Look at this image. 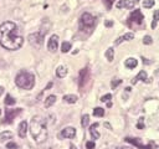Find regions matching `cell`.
<instances>
[{
  "instance_id": "4dcf8cb0",
  "label": "cell",
  "mask_w": 159,
  "mask_h": 149,
  "mask_svg": "<svg viewBox=\"0 0 159 149\" xmlns=\"http://www.w3.org/2000/svg\"><path fill=\"white\" fill-rule=\"evenodd\" d=\"M6 149H18V144L14 142H9L6 143Z\"/></svg>"
},
{
  "instance_id": "52a82bcc",
  "label": "cell",
  "mask_w": 159,
  "mask_h": 149,
  "mask_svg": "<svg viewBox=\"0 0 159 149\" xmlns=\"http://www.w3.org/2000/svg\"><path fill=\"white\" fill-rule=\"evenodd\" d=\"M90 80V71L88 69H82L80 71V80H78V86H80V91H85V87H86V83Z\"/></svg>"
},
{
  "instance_id": "277c9868",
  "label": "cell",
  "mask_w": 159,
  "mask_h": 149,
  "mask_svg": "<svg viewBox=\"0 0 159 149\" xmlns=\"http://www.w3.org/2000/svg\"><path fill=\"white\" fill-rule=\"evenodd\" d=\"M96 25V18L90 13H83L80 18V30L81 31H88V34L93 30Z\"/></svg>"
},
{
  "instance_id": "d6a6232c",
  "label": "cell",
  "mask_w": 159,
  "mask_h": 149,
  "mask_svg": "<svg viewBox=\"0 0 159 149\" xmlns=\"http://www.w3.org/2000/svg\"><path fill=\"white\" fill-rule=\"evenodd\" d=\"M13 137V133H10V132H3L1 133V138L5 139V138H11Z\"/></svg>"
},
{
  "instance_id": "30bf717a",
  "label": "cell",
  "mask_w": 159,
  "mask_h": 149,
  "mask_svg": "<svg viewBox=\"0 0 159 149\" xmlns=\"http://www.w3.org/2000/svg\"><path fill=\"white\" fill-rule=\"evenodd\" d=\"M60 137L61 138H75L76 137V129H75L73 127H66L62 129V132L60 133Z\"/></svg>"
},
{
  "instance_id": "ba28073f",
  "label": "cell",
  "mask_w": 159,
  "mask_h": 149,
  "mask_svg": "<svg viewBox=\"0 0 159 149\" xmlns=\"http://www.w3.org/2000/svg\"><path fill=\"white\" fill-rule=\"evenodd\" d=\"M21 108H15V110H6L5 111V119L3 121L4 124H10L13 123L14 118L18 115L19 113H21Z\"/></svg>"
},
{
  "instance_id": "5b68a950",
  "label": "cell",
  "mask_w": 159,
  "mask_h": 149,
  "mask_svg": "<svg viewBox=\"0 0 159 149\" xmlns=\"http://www.w3.org/2000/svg\"><path fill=\"white\" fill-rule=\"evenodd\" d=\"M143 19L144 16L142 14L140 10L136 9L131 15H129V19H128V25L131 28H134V26H140L142 24H143Z\"/></svg>"
},
{
  "instance_id": "ffe728a7",
  "label": "cell",
  "mask_w": 159,
  "mask_h": 149,
  "mask_svg": "<svg viewBox=\"0 0 159 149\" xmlns=\"http://www.w3.org/2000/svg\"><path fill=\"white\" fill-rule=\"evenodd\" d=\"M55 102H56V96H54V95L49 96L46 98V101H45V107H46V108H50V107H51Z\"/></svg>"
},
{
  "instance_id": "836d02e7",
  "label": "cell",
  "mask_w": 159,
  "mask_h": 149,
  "mask_svg": "<svg viewBox=\"0 0 159 149\" xmlns=\"http://www.w3.org/2000/svg\"><path fill=\"white\" fill-rule=\"evenodd\" d=\"M95 147H96L95 142H87L86 143V148L87 149H95Z\"/></svg>"
},
{
  "instance_id": "cb8c5ba5",
  "label": "cell",
  "mask_w": 159,
  "mask_h": 149,
  "mask_svg": "<svg viewBox=\"0 0 159 149\" xmlns=\"http://www.w3.org/2000/svg\"><path fill=\"white\" fill-rule=\"evenodd\" d=\"M93 115H96V117H103V115H105V110L101 108V107H96V108L93 110Z\"/></svg>"
},
{
  "instance_id": "8fae6325",
  "label": "cell",
  "mask_w": 159,
  "mask_h": 149,
  "mask_svg": "<svg viewBox=\"0 0 159 149\" xmlns=\"http://www.w3.org/2000/svg\"><path fill=\"white\" fill-rule=\"evenodd\" d=\"M57 46H58V36H57V35H52L51 37H50L49 42H47V48H49V51L55 52L56 50H57Z\"/></svg>"
},
{
  "instance_id": "74e56055",
  "label": "cell",
  "mask_w": 159,
  "mask_h": 149,
  "mask_svg": "<svg viewBox=\"0 0 159 149\" xmlns=\"http://www.w3.org/2000/svg\"><path fill=\"white\" fill-rule=\"evenodd\" d=\"M4 93V87H1V86H0V96H1Z\"/></svg>"
},
{
  "instance_id": "e575fe53",
  "label": "cell",
  "mask_w": 159,
  "mask_h": 149,
  "mask_svg": "<svg viewBox=\"0 0 159 149\" xmlns=\"http://www.w3.org/2000/svg\"><path fill=\"white\" fill-rule=\"evenodd\" d=\"M103 1H105V4L107 5L108 9H111V6H112V4H113L114 0H103Z\"/></svg>"
},
{
  "instance_id": "8d00e7d4",
  "label": "cell",
  "mask_w": 159,
  "mask_h": 149,
  "mask_svg": "<svg viewBox=\"0 0 159 149\" xmlns=\"http://www.w3.org/2000/svg\"><path fill=\"white\" fill-rule=\"evenodd\" d=\"M51 87H52V82H50V83H49V85H47V86L45 87V89H50Z\"/></svg>"
},
{
  "instance_id": "8992f818",
  "label": "cell",
  "mask_w": 159,
  "mask_h": 149,
  "mask_svg": "<svg viewBox=\"0 0 159 149\" xmlns=\"http://www.w3.org/2000/svg\"><path fill=\"white\" fill-rule=\"evenodd\" d=\"M44 35H45V32H35V34H31L29 35V42L34 46V47H40L41 45H43L44 42Z\"/></svg>"
},
{
  "instance_id": "ab89813d",
  "label": "cell",
  "mask_w": 159,
  "mask_h": 149,
  "mask_svg": "<svg viewBox=\"0 0 159 149\" xmlns=\"http://www.w3.org/2000/svg\"><path fill=\"white\" fill-rule=\"evenodd\" d=\"M105 126H106L107 128H110V129H112V128H111V126H110V124H108V123H105Z\"/></svg>"
},
{
  "instance_id": "d4e9b609",
  "label": "cell",
  "mask_w": 159,
  "mask_h": 149,
  "mask_svg": "<svg viewBox=\"0 0 159 149\" xmlns=\"http://www.w3.org/2000/svg\"><path fill=\"white\" fill-rule=\"evenodd\" d=\"M88 123H90V115L88 114H85V115H82V119H81V126L83 128H86L88 126Z\"/></svg>"
},
{
  "instance_id": "e0dca14e",
  "label": "cell",
  "mask_w": 159,
  "mask_h": 149,
  "mask_svg": "<svg viewBox=\"0 0 159 149\" xmlns=\"http://www.w3.org/2000/svg\"><path fill=\"white\" fill-rule=\"evenodd\" d=\"M97 127H98V123H95V124H92L91 128H90V133H91L92 139H98V138H99V133L96 130Z\"/></svg>"
},
{
  "instance_id": "44dd1931",
  "label": "cell",
  "mask_w": 159,
  "mask_h": 149,
  "mask_svg": "<svg viewBox=\"0 0 159 149\" xmlns=\"http://www.w3.org/2000/svg\"><path fill=\"white\" fill-rule=\"evenodd\" d=\"M106 59L110 61V62L113 61V59H114V50L112 47H108L107 48V51H106Z\"/></svg>"
},
{
  "instance_id": "7a4b0ae2",
  "label": "cell",
  "mask_w": 159,
  "mask_h": 149,
  "mask_svg": "<svg viewBox=\"0 0 159 149\" xmlns=\"http://www.w3.org/2000/svg\"><path fill=\"white\" fill-rule=\"evenodd\" d=\"M30 133L31 137L34 138L36 143H43L47 139V127H46V121L40 117V115H35L31 119L30 123Z\"/></svg>"
},
{
  "instance_id": "f1b7e54d",
  "label": "cell",
  "mask_w": 159,
  "mask_h": 149,
  "mask_svg": "<svg viewBox=\"0 0 159 149\" xmlns=\"http://www.w3.org/2000/svg\"><path fill=\"white\" fill-rule=\"evenodd\" d=\"M137 128L138 129H144V118H139L137 123Z\"/></svg>"
},
{
  "instance_id": "7c38bea8",
  "label": "cell",
  "mask_w": 159,
  "mask_h": 149,
  "mask_svg": "<svg viewBox=\"0 0 159 149\" xmlns=\"http://www.w3.org/2000/svg\"><path fill=\"white\" fill-rule=\"evenodd\" d=\"M138 81H143V82H149L148 77H147V72L146 71H139V73L132 80V85H136Z\"/></svg>"
},
{
  "instance_id": "d590c367",
  "label": "cell",
  "mask_w": 159,
  "mask_h": 149,
  "mask_svg": "<svg viewBox=\"0 0 159 149\" xmlns=\"http://www.w3.org/2000/svg\"><path fill=\"white\" fill-rule=\"evenodd\" d=\"M105 25L107 28H111V26H113V21H111V20H107L106 22H105Z\"/></svg>"
},
{
  "instance_id": "2e32d148",
  "label": "cell",
  "mask_w": 159,
  "mask_h": 149,
  "mask_svg": "<svg viewBox=\"0 0 159 149\" xmlns=\"http://www.w3.org/2000/svg\"><path fill=\"white\" fill-rule=\"evenodd\" d=\"M124 65H125V67H127V69H131V70H132V69H136V67H137L138 61L134 59V57H129V59L125 60Z\"/></svg>"
},
{
  "instance_id": "4fadbf2b",
  "label": "cell",
  "mask_w": 159,
  "mask_h": 149,
  "mask_svg": "<svg viewBox=\"0 0 159 149\" xmlns=\"http://www.w3.org/2000/svg\"><path fill=\"white\" fill-rule=\"evenodd\" d=\"M26 132H28V123L22 121L20 124H19V129H18V134L20 138H25L26 137Z\"/></svg>"
},
{
  "instance_id": "1f68e13d",
  "label": "cell",
  "mask_w": 159,
  "mask_h": 149,
  "mask_svg": "<svg viewBox=\"0 0 159 149\" xmlns=\"http://www.w3.org/2000/svg\"><path fill=\"white\" fill-rule=\"evenodd\" d=\"M153 42V40H152V37H150V36H144V39H143V44H146V45H150V44H152Z\"/></svg>"
},
{
  "instance_id": "7bdbcfd3",
  "label": "cell",
  "mask_w": 159,
  "mask_h": 149,
  "mask_svg": "<svg viewBox=\"0 0 159 149\" xmlns=\"http://www.w3.org/2000/svg\"><path fill=\"white\" fill-rule=\"evenodd\" d=\"M0 113H1V111H0Z\"/></svg>"
},
{
  "instance_id": "3957f363",
  "label": "cell",
  "mask_w": 159,
  "mask_h": 149,
  "mask_svg": "<svg viewBox=\"0 0 159 149\" xmlns=\"http://www.w3.org/2000/svg\"><path fill=\"white\" fill-rule=\"evenodd\" d=\"M15 83L16 86L22 89H31L35 85V77H34V74L28 71H21L16 76Z\"/></svg>"
},
{
  "instance_id": "ac0fdd59",
  "label": "cell",
  "mask_w": 159,
  "mask_h": 149,
  "mask_svg": "<svg viewBox=\"0 0 159 149\" xmlns=\"http://www.w3.org/2000/svg\"><path fill=\"white\" fill-rule=\"evenodd\" d=\"M56 74H57V77H60V78L66 77V74H67V69H66L65 66H58L57 70H56Z\"/></svg>"
},
{
  "instance_id": "603a6c76",
  "label": "cell",
  "mask_w": 159,
  "mask_h": 149,
  "mask_svg": "<svg viewBox=\"0 0 159 149\" xmlns=\"http://www.w3.org/2000/svg\"><path fill=\"white\" fill-rule=\"evenodd\" d=\"M159 21V10H155L153 14V21H152V29H155L157 24Z\"/></svg>"
},
{
  "instance_id": "5bb4252c",
  "label": "cell",
  "mask_w": 159,
  "mask_h": 149,
  "mask_svg": "<svg viewBox=\"0 0 159 149\" xmlns=\"http://www.w3.org/2000/svg\"><path fill=\"white\" fill-rule=\"evenodd\" d=\"M133 39H134V34H133V32H127L125 35H123V36L117 39L114 41V44L116 45H119L121 42H123V41H129V40H133Z\"/></svg>"
},
{
  "instance_id": "f35d334b",
  "label": "cell",
  "mask_w": 159,
  "mask_h": 149,
  "mask_svg": "<svg viewBox=\"0 0 159 149\" xmlns=\"http://www.w3.org/2000/svg\"><path fill=\"white\" fill-rule=\"evenodd\" d=\"M70 149H77V148H76V145H75V144L71 143V144H70Z\"/></svg>"
},
{
  "instance_id": "9a60e30c",
  "label": "cell",
  "mask_w": 159,
  "mask_h": 149,
  "mask_svg": "<svg viewBox=\"0 0 159 149\" xmlns=\"http://www.w3.org/2000/svg\"><path fill=\"white\" fill-rule=\"evenodd\" d=\"M117 9H122V7H128V9H132L134 6V3H131L129 0H119L118 3L116 4Z\"/></svg>"
},
{
  "instance_id": "f546056e",
  "label": "cell",
  "mask_w": 159,
  "mask_h": 149,
  "mask_svg": "<svg viewBox=\"0 0 159 149\" xmlns=\"http://www.w3.org/2000/svg\"><path fill=\"white\" fill-rule=\"evenodd\" d=\"M111 98H112V95L107 93V95H105V96H102V97H101V101H102V102H107V103H108V102H110V99H111Z\"/></svg>"
},
{
  "instance_id": "9c48e42d",
  "label": "cell",
  "mask_w": 159,
  "mask_h": 149,
  "mask_svg": "<svg viewBox=\"0 0 159 149\" xmlns=\"http://www.w3.org/2000/svg\"><path fill=\"white\" fill-rule=\"evenodd\" d=\"M124 140H125V142H128V143H131V144H133V145L138 147L139 149H152L154 147L153 143H149L148 145H144L143 143L140 142L139 138H129V137H127V138H124Z\"/></svg>"
},
{
  "instance_id": "d6986e66",
  "label": "cell",
  "mask_w": 159,
  "mask_h": 149,
  "mask_svg": "<svg viewBox=\"0 0 159 149\" xmlns=\"http://www.w3.org/2000/svg\"><path fill=\"white\" fill-rule=\"evenodd\" d=\"M77 99H78L77 96H75V95H66V96H63V101L67 102V103H76Z\"/></svg>"
},
{
  "instance_id": "7402d4cb",
  "label": "cell",
  "mask_w": 159,
  "mask_h": 149,
  "mask_svg": "<svg viewBox=\"0 0 159 149\" xmlns=\"http://www.w3.org/2000/svg\"><path fill=\"white\" fill-rule=\"evenodd\" d=\"M15 102H16V99H15V98H13L10 95H6L5 101H4L5 106H13V104H15Z\"/></svg>"
},
{
  "instance_id": "83f0119b",
  "label": "cell",
  "mask_w": 159,
  "mask_h": 149,
  "mask_svg": "<svg viewBox=\"0 0 159 149\" xmlns=\"http://www.w3.org/2000/svg\"><path fill=\"white\" fill-rule=\"evenodd\" d=\"M119 83H122V80H118V78H116V80H112V82H111V87H112V89H114L117 86H118Z\"/></svg>"
},
{
  "instance_id": "4316f807",
  "label": "cell",
  "mask_w": 159,
  "mask_h": 149,
  "mask_svg": "<svg viewBox=\"0 0 159 149\" xmlns=\"http://www.w3.org/2000/svg\"><path fill=\"white\" fill-rule=\"evenodd\" d=\"M143 6L146 7V9H150L152 6H154V0H144Z\"/></svg>"
},
{
  "instance_id": "60d3db41",
  "label": "cell",
  "mask_w": 159,
  "mask_h": 149,
  "mask_svg": "<svg viewBox=\"0 0 159 149\" xmlns=\"http://www.w3.org/2000/svg\"><path fill=\"white\" fill-rule=\"evenodd\" d=\"M119 149H133V148H128V147H123V148H119Z\"/></svg>"
},
{
  "instance_id": "b9f144b4",
  "label": "cell",
  "mask_w": 159,
  "mask_h": 149,
  "mask_svg": "<svg viewBox=\"0 0 159 149\" xmlns=\"http://www.w3.org/2000/svg\"><path fill=\"white\" fill-rule=\"evenodd\" d=\"M139 1V0H134V3H138Z\"/></svg>"
},
{
  "instance_id": "6da1fadb",
  "label": "cell",
  "mask_w": 159,
  "mask_h": 149,
  "mask_svg": "<svg viewBox=\"0 0 159 149\" xmlns=\"http://www.w3.org/2000/svg\"><path fill=\"white\" fill-rule=\"evenodd\" d=\"M24 44V37L18 25L11 21H5L0 25V45L4 48L15 51Z\"/></svg>"
},
{
  "instance_id": "484cf974",
  "label": "cell",
  "mask_w": 159,
  "mask_h": 149,
  "mask_svg": "<svg viewBox=\"0 0 159 149\" xmlns=\"http://www.w3.org/2000/svg\"><path fill=\"white\" fill-rule=\"evenodd\" d=\"M70 50H71V44H70V42H67V41H65V42H62V45H61V51H62L63 54L69 52Z\"/></svg>"
}]
</instances>
